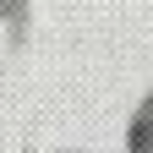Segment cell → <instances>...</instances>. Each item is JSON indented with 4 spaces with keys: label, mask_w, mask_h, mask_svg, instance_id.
I'll use <instances>...</instances> for the list:
<instances>
[]
</instances>
